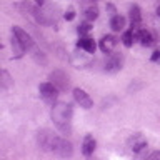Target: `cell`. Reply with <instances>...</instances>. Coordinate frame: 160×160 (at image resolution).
Instances as JSON below:
<instances>
[{
	"mask_svg": "<svg viewBox=\"0 0 160 160\" xmlns=\"http://www.w3.org/2000/svg\"><path fill=\"white\" fill-rule=\"evenodd\" d=\"M52 120L62 133H70L72 130V125H70V120H72V105L65 103V102H57L52 108Z\"/></svg>",
	"mask_w": 160,
	"mask_h": 160,
	"instance_id": "obj_1",
	"label": "cell"
},
{
	"mask_svg": "<svg viewBox=\"0 0 160 160\" xmlns=\"http://www.w3.org/2000/svg\"><path fill=\"white\" fill-rule=\"evenodd\" d=\"M52 152H55L57 155H60V157H70V155L73 153V148H72V143L70 142L57 137V140L53 142Z\"/></svg>",
	"mask_w": 160,
	"mask_h": 160,
	"instance_id": "obj_2",
	"label": "cell"
},
{
	"mask_svg": "<svg viewBox=\"0 0 160 160\" xmlns=\"http://www.w3.org/2000/svg\"><path fill=\"white\" fill-rule=\"evenodd\" d=\"M38 90H40V95L43 97V100H47V102H53V100L57 98V95H58V88L55 87L52 82L40 83Z\"/></svg>",
	"mask_w": 160,
	"mask_h": 160,
	"instance_id": "obj_3",
	"label": "cell"
},
{
	"mask_svg": "<svg viewBox=\"0 0 160 160\" xmlns=\"http://www.w3.org/2000/svg\"><path fill=\"white\" fill-rule=\"evenodd\" d=\"M55 140H57V137H55L53 133H50L48 130H42V132H38V135H37V142L43 150H52Z\"/></svg>",
	"mask_w": 160,
	"mask_h": 160,
	"instance_id": "obj_4",
	"label": "cell"
},
{
	"mask_svg": "<svg viewBox=\"0 0 160 160\" xmlns=\"http://www.w3.org/2000/svg\"><path fill=\"white\" fill-rule=\"evenodd\" d=\"M82 2V12L87 20H95L98 17V8L95 0H80Z\"/></svg>",
	"mask_w": 160,
	"mask_h": 160,
	"instance_id": "obj_5",
	"label": "cell"
},
{
	"mask_svg": "<svg viewBox=\"0 0 160 160\" xmlns=\"http://www.w3.org/2000/svg\"><path fill=\"white\" fill-rule=\"evenodd\" d=\"M50 80H52V83L58 90H67V87H68V77L62 70H55V72L50 73Z\"/></svg>",
	"mask_w": 160,
	"mask_h": 160,
	"instance_id": "obj_6",
	"label": "cell"
},
{
	"mask_svg": "<svg viewBox=\"0 0 160 160\" xmlns=\"http://www.w3.org/2000/svg\"><path fill=\"white\" fill-rule=\"evenodd\" d=\"M73 98H75V102H77L80 107H83V108H90L93 105V100L88 97V93L85 92V90L82 88H75L73 90Z\"/></svg>",
	"mask_w": 160,
	"mask_h": 160,
	"instance_id": "obj_7",
	"label": "cell"
},
{
	"mask_svg": "<svg viewBox=\"0 0 160 160\" xmlns=\"http://www.w3.org/2000/svg\"><path fill=\"white\" fill-rule=\"evenodd\" d=\"M12 33L18 38V42L25 47V50L33 47V40H32V37H30V35H28L27 32H25L23 28H20V27H13V28H12Z\"/></svg>",
	"mask_w": 160,
	"mask_h": 160,
	"instance_id": "obj_8",
	"label": "cell"
},
{
	"mask_svg": "<svg viewBox=\"0 0 160 160\" xmlns=\"http://www.w3.org/2000/svg\"><path fill=\"white\" fill-rule=\"evenodd\" d=\"M145 147H147V140H145L143 135L140 133H135L133 137L128 138V148L132 150V152H140V150H143Z\"/></svg>",
	"mask_w": 160,
	"mask_h": 160,
	"instance_id": "obj_9",
	"label": "cell"
},
{
	"mask_svg": "<svg viewBox=\"0 0 160 160\" xmlns=\"http://www.w3.org/2000/svg\"><path fill=\"white\" fill-rule=\"evenodd\" d=\"M122 63H123V57L122 55H110L108 60L105 62V70L110 73H115L122 68Z\"/></svg>",
	"mask_w": 160,
	"mask_h": 160,
	"instance_id": "obj_10",
	"label": "cell"
},
{
	"mask_svg": "<svg viewBox=\"0 0 160 160\" xmlns=\"http://www.w3.org/2000/svg\"><path fill=\"white\" fill-rule=\"evenodd\" d=\"M117 42L118 40L115 38L113 35H105V37H102V40H100V50H102L103 53H110L115 48Z\"/></svg>",
	"mask_w": 160,
	"mask_h": 160,
	"instance_id": "obj_11",
	"label": "cell"
},
{
	"mask_svg": "<svg viewBox=\"0 0 160 160\" xmlns=\"http://www.w3.org/2000/svg\"><path fill=\"white\" fill-rule=\"evenodd\" d=\"M77 47L78 48H83L87 53H95V48H97V45H95V42L92 38H88V37H82L77 42Z\"/></svg>",
	"mask_w": 160,
	"mask_h": 160,
	"instance_id": "obj_12",
	"label": "cell"
},
{
	"mask_svg": "<svg viewBox=\"0 0 160 160\" xmlns=\"http://www.w3.org/2000/svg\"><path fill=\"white\" fill-rule=\"evenodd\" d=\"M93 150H95V140L92 135H85V138H83V143H82V152L83 155H92L93 153Z\"/></svg>",
	"mask_w": 160,
	"mask_h": 160,
	"instance_id": "obj_13",
	"label": "cell"
},
{
	"mask_svg": "<svg viewBox=\"0 0 160 160\" xmlns=\"http://www.w3.org/2000/svg\"><path fill=\"white\" fill-rule=\"evenodd\" d=\"M138 40H140V43H142V45H145V47H150V45L155 43L153 35L150 33L148 30H143V28H140V32H138Z\"/></svg>",
	"mask_w": 160,
	"mask_h": 160,
	"instance_id": "obj_14",
	"label": "cell"
},
{
	"mask_svg": "<svg viewBox=\"0 0 160 160\" xmlns=\"http://www.w3.org/2000/svg\"><path fill=\"white\" fill-rule=\"evenodd\" d=\"M110 27H112V30H115V32L123 30V27H125V18L122 17V15H113L112 20H110Z\"/></svg>",
	"mask_w": 160,
	"mask_h": 160,
	"instance_id": "obj_15",
	"label": "cell"
},
{
	"mask_svg": "<svg viewBox=\"0 0 160 160\" xmlns=\"http://www.w3.org/2000/svg\"><path fill=\"white\" fill-rule=\"evenodd\" d=\"M10 43H12V50H13L15 57H22V55H23V50H25V47H23V45L18 42V38L15 37L13 33H12V42H10Z\"/></svg>",
	"mask_w": 160,
	"mask_h": 160,
	"instance_id": "obj_16",
	"label": "cell"
},
{
	"mask_svg": "<svg viewBox=\"0 0 160 160\" xmlns=\"http://www.w3.org/2000/svg\"><path fill=\"white\" fill-rule=\"evenodd\" d=\"M133 38H135V32H133V30H128V32L123 33L122 42H123L125 47H132V45H133Z\"/></svg>",
	"mask_w": 160,
	"mask_h": 160,
	"instance_id": "obj_17",
	"label": "cell"
},
{
	"mask_svg": "<svg viewBox=\"0 0 160 160\" xmlns=\"http://www.w3.org/2000/svg\"><path fill=\"white\" fill-rule=\"evenodd\" d=\"M10 85H12V78H10V75L7 70H2V88L7 90Z\"/></svg>",
	"mask_w": 160,
	"mask_h": 160,
	"instance_id": "obj_18",
	"label": "cell"
},
{
	"mask_svg": "<svg viewBox=\"0 0 160 160\" xmlns=\"http://www.w3.org/2000/svg\"><path fill=\"white\" fill-rule=\"evenodd\" d=\"M78 33L80 35H87L88 32H90V30H92V25H90V22H83V23H80L78 25Z\"/></svg>",
	"mask_w": 160,
	"mask_h": 160,
	"instance_id": "obj_19",
	"label": "cell"
},
{
	"mask_svg": "<svg viewBox=\"0 0 160 160\" xmlns=\"http://www.w3.org/2000/svg\"><path fill=\"white\" fill-rule=\"evenodd\" d=\"M63 17H65V20H73V18H75V12H73L72 8H70L68 12H65Z\"/></svg>",
	"mask_w": 160,
	"mask_h": 160,
	"instance_id": "obj_20",
	"label": "cell"
},
{
	"mask_svg": "<svg viewBox=\"0 0 160 160\" xmlns=\"http://www.w3.org/2000/svg\"><path fill=\"white\" fill-rule=\"evenodd\" d=\"M107 12H108L110 15H112V17H113V15H115V7H113L112 3H108V5H107Z\"/></svg>",
	"mask_w": 160,
	"mask_h": 160,
	"instance_id": "obj_21",
	"label": "cell"
},
{
	"mask_svg": "<svg viewBox=\"0 0 160 160\" xmlns=\"http://www.w3.org/2000/svg\"><path fill=\"white\" fill-rule=\"evenodd\" d=\"M152 60H153V62H158V60H160V52H158V50H157V52H153Z\"/></svg>",
	"mask_w": 160,
	"mask_h": 160,
	"instance_id": "obj_22",
	"label": "cell"
},
{
	"mask_svg": "<svg viewBox=\"0 0 160 160\" xmlns=\"http://www.w3.org/2000/svg\"><path fill=\"white\" fill-rule=\"evenodd\" d=\"M148 158H150V160H153V158H160V152H153V153H150V155H148Z\"/></svg>",
	"mask_w": 160,
	"mask_h": 160,
	"instance_id": "obj_23",
	"label": "cell"
},
{
	"mask_svg": "<svg viewBox=\"0 0 160 160\" xmlns=\"http://www.w3.org/2000/svg\"><path fill=\"white\" fill-rule=\"evenodd\" d=\"M157 15H158V17H160V7L157 8Z\"/></svg>",
	"mask_w": 160,
	"mask_h": 160,
	"instance_id": "obj_24",
	"label": "cell"
}]
</instances>
